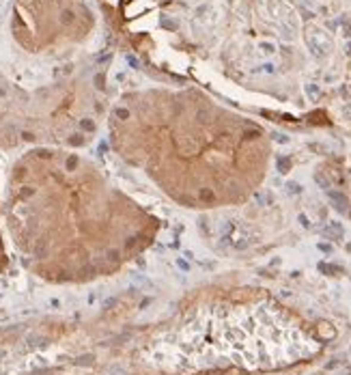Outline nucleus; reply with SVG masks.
I'll list each match as a JSON object with an SVG mask.
<instances>
[{
	"label": "nucleus",
	"instance_id": "20e7f679",
	"mask_svg": "<svg viewBox=\"0 0 351 375\" xmlns=\"http://www.w3.org/2000/svg\"><path fill=\"white\" fill-rule=\"evenodd\" d=\"M315 181H317V183H319V186H321L323 190H327V188H330V181H327L325 177H323V175H319V172L315 175Z\"/></svg>",
	"mask_w": 351,
	"mask_h": 375
},
{
	"label": "nucleus",
	"instance_id": "f03ea898",
	"mask_svg": "<svg viewBox=\"0 0 351 375\" xmlns=\"http://www.w3.org/2000/svg\"><path fill=\"white\" fill-rule=\"evenodd\" d=\"M323 233H325L327 237H336V239H338V237H343V226L332 220V222H327L325 228H323Z\"/></svg>",
	"mask_w": 351,
	"mask_h": 375
},
{
	"label": "nucleus",
	"instance_id": "7ed1b4c3",
	"mask_svg": "<svg viewBox=\"0 0 351 375\" xmlns=\"http://www.w3.org/2000/svg\"><path fill=\"white\" fill-rule=\"evenodd\" d=\"M287 192H289V194H299V192H302V186L295 183V181H289V183H287Z\"/></svg>",
	"mask_w": 351,
	"mask_h": 375
},
{
	"label": "nucleus",
	"instance_id": "6e6552de",
	"mask_svg": "<svg viewBox=\"0 0 351 375\" xmlns=\"http://www.w3.org/2000/svg\"><path fill=\"white\" fill-rule=\"evenodd\" d=\"M299 222H302V226H306V228L310 226V222H308V218H306V216H304V214H299Z\"/></svg>",
	"mask_w": 351,
	"mask_h": 375
},
{
	"label": "nucleus",
	"instance_id": "f257e3e1",
	"mask_svg": "<svg viewBox=\"0 0 351 375\" xmlns=\"http://www.w3.org/2000/svg\"><path fill=\"white\" fill-rule=\"evenodd\" d=\"M327 198L334 203V209H338L340 214H345L347 211V207H349V198L343 194V192H334V190H327Z\"/></svg>",
	"mask_w": 351,
	"mask_h": 375
},
{
	"label": "nucleus",
	"instance_id": "423d86ee",
	"mask_svg": "<svg viewBox=\"0 0 351 375\" xmlns=\"http://www.w3.org/2000/svg\"><path fill=\"white\" fill-rule=\"evenodd\" d=\"M127 63H129L134 69H138V58H136V56H127Z\"/></svg>",
	"mask_w": 351,
	"mask_h": 375
},
{
	"label": "nucleus",
	"instance_id": "39448f33",
	"mask_svg": "<svg viewBox=\"0 0 351 375\" xmlns=\"http://www.w3.org/2000/svg\"><path fill=\"white\" fill-rule=\"evenodd\" d=\"M278 170H280V172H287V170H289V160L278 158Z\"/></svg>",
	"mask_w": 351,
	"mask_h": 375
},
{
	"label": "nucleus",
	"instance_id": "0eeeda50",
	"mask_svg": "<svg viewBox=\"0 0 351 375\" xmlns=\"http://www.w3.org/2000/svg\"><path fill=\"white\" fill-rule=\"evenodd\" d=\"M116 116H118V119H129V112L121 108V110H116Z\"/></svg>",
	"mask_w": 351,
	"mask_h": 375
}]
</instances>
